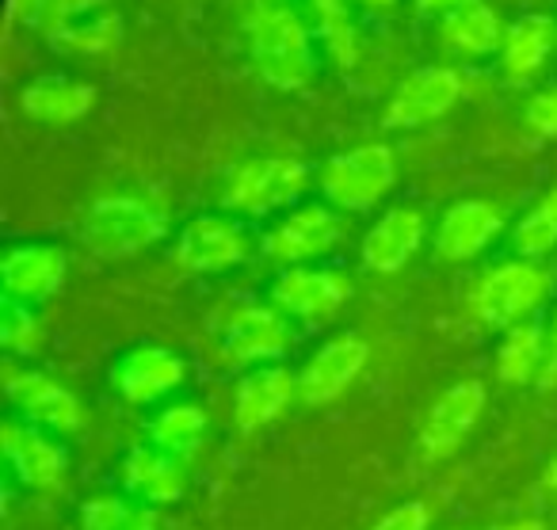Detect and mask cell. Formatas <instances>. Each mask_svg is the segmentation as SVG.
Here are the masks:
<instances>
[{
    "mask_svg": "<svg viewBox=\"0 0 557 530\" xmlns=\"http://www.w3.org/2000/svg\"><path fill=\"white\" fill-rule=\"evenodd\" d=\"M367 359H371V344L359 332H341V336L325 340L298 370V400L310 408L336 400L359 378Z\"/></svg>",
    "mask_w": 557,
    "mask_h": 530,
    "instance_id": "cell-15",
    "label": "cell"
},
{
    "mask_svg": "<svg viewBox=\"0 0 557 530\" xmlns=\"http://www.w3.org/2000/svg\"><path fill=\"white\" fill-rule=\"evenodd\" d=\"M351 279L333 268H283L271 279V306H278L290 321L325 324L348 306Z\"/></svg>",
    "mask_w": 557,
    "mask_h": 530,
    "instance_id": "cell-12",
    "label": "cell"
},
{
    "mask_svg": "<svg viewBox=\"0 0 557 530\" xmlns=\"http://www.w3.org/2000/svg\"><path fill=\"white\" fill-rule=\"evenodd\" d=\"M504 230V218L496 207L478 199H466L447 207V214L435 225V256L447 263H466L481 256Z\"/></svg>",
    "mask_w": 557,
    "mask_h": 530,
    "instance_id": "cell-20",
    "label": "cell"
},
{
    "mask_svg": "<svg viewBox=\"0 0 557 530\" xmlns=\"http://www.w3.org/2000/svg\"><path fill=\"white\" fill-rule=\"evenodd\" d=\"M511 245L523 260H542L557 248V184L519 218L516 233H511Z\"/></svg>",
    "mask_w": 557,
    "mask_h": 530,
    "instance_id": "cell-29",
    "label": "cell"
},
{
    "mask_svg": "<svg viewBox=\"0 0 557 530\" xmlns=\"http://www.w3.org/2000/svg\"><path fill=\"white\" fill-rule=\"evenodd\" d=\"M306 9H310L313 27H318L329 58L341 70H351L359 58V35H356V20L348 12V0H306Z\"/></svg>",
    "mask_w": 557,
    "mask_h": 530,
    "instance_id": "cell-27",
    "label": "cell"
},
{
    "mask_svg": "<svg viewBox=\"0 0 557 530\" xmlns=\"http://www.w3.org/2000/svg\"><path fill=\"white\" fill-rule=\"evenodd\" d=\"M440 35L455 54L485 58V54H500L504 24L488 0H462L450 12H443Z\"/></svg>",
    "mask_w": 557,
    "mask_h": 530,
    "instance_id": "cell-25",
    "label": "cell"
},
{
    "mask_svg": "<svg viewBox=\"0 0 557 530\" xmlns=\"http://www.w3.org/2000/svg\"><path fill=\"white\" fill-rule=\"evenodd\" d=\"M557 382V313L554 321H549V336H546V367H542V378L539 385L542 390H549V385Z\"/></svg>",
    "mask_w": 557,
    "mask_h": 530,
    "instance_id": "cell-33",
    "label": "cell"
},
{
    "mask_svg": "<svg viewBox=\"0 0 557 530\" xmlns=\"http://www.w3.org/2000/svg\"><path fill=\"white\" fill-rule=\"evenodd\" d=\"M81 527L85 530H161L157 507L134 496H96L81 504Z\"/></svg>",
    "mask_w": 557,
    "mask_h": 530,
    "instance_id": "cell-28",
    "label": "cell"
},
{
    "mask_svg": "<svg viewBox=\"0 0 557 530\" xmlns=\"http://www.w3.org/2000/svg\"><path fill=\"white\" fill-rule=\"evenodd\" d=\"M70 275V260L58 245L47 241H24V245H12L0 260V279H4V298L27 301V306H39L50 301L65 286Z\"/></svg>",
    "mask_w": 557,
    "mask_h": 530,
    "instance_id": "cell-17",
    "label": "cell"
},
{
    "mask_svg": "<svg viewBox=\"0 0 557 530\" xmlns=\"http://www.w3.org/2000/svg\"><path fill=\"white\" fill-rule=\"evenodd\" d=\"M248 54L271 88L298 93L313 81V39L287 0H256L245 20Z\"/></svg>",
    "mask_w": 557,
    "mask_h": 530,
    "instance_id": "cell-1",
    "label": "cell"
},
{
    "mask_svg": "<svg viewBox=\"0 0 557 530\" xmlns=\"http://www.w3.org/2000/svg\"><path fill=\"white\" fill-rule=\"evenodd\" d=\"M306 184H310V172L295 157H256L230 176L222 207L240 222L245 218H268L278 214V210H295Z\"/></svg>",
    "mask_w": 557,
    "mask_h": 530,
    "instance_id": "cell-5",
    "label": "cell"
},
{
    "mask_svg": "<svg viewBox=\"0 0 557 530\" xmlns=\"http://www.w3.org/2000/svg\"><path fill=\"white\" fill-rule=\"evenodd\" d=\"M4 393H9L12 416L39 423L54 435L65 439L85 428V405L77 400V393L65 390L58 378L42 374V370L4 362Z\"/></svg>",
    "mask_w": 557,
    "mask_h": 530,
    "instance_id": "cell-10",
    "label": "cell"
},
{
    "mask_svg": "<svg viewBox=\"0 0 557 530\" xmlns=\"http://www.w3.org/2000/svg\"><path fill=\"white\" fill-rule=\"evenodd\" d=\"M424 12H450L455 4H462V0H417Z\"/></svg>",
    "mask_w": 557,
    "mask_h": 530,
    "instance_id": "cell-34",
    "label": "cell"
},
{
    "mask_svg": "<svg viewBox=\"0 0 557 530\" xmlns=\"http://www.w3.org/2000/svg\"><path fill=\"white\" fill-rule=\"evenodd\" d=\"M546 484H549V489H557V458L549 461V469H546Z\"/></svg>",
    "mask_w": 557,
    "mask_h": 530,
    "instance_id": "cell-36",
    "label": "cell"
},
{
    "mask_svg": "<svg viewBox=\"0 0 557 530\" xmlns=\"http://www.w3.org/2000/svg\"><path fill=\"white\" fill-rule=\"evenodd\" d=\"M295 397H298V374H290L283 362L248 367L237 378V390H233V420H237L240 431H260L287 412Z\"/></svg>",
    "mask_w": 557,
    "mask_h": 530,
    "instance_id": "cell-18",
    "label": "cell"
},
{
    "mask_svg": "<svg viewBox=\"0 0 557 530\" xmlns=\"http://www.w3.org/2000/svg\"><path fill=\"white\" fill-rule=\"evenodd\" d=\"M92 103H96V88L77 77H62V73H42V77H35L20 93L24 115L47 126L77 123V119H85L92 111Z\"/></svg>",
    "mask_w": 557,
    "mask_h": 530,
    "instance_id": "cell-22",
    "label": "cell"
},
{
    "mask_svg": "<svg viewBox=\"0 0 557 530\" xmlns=\"http://www.w3.org/2000/svg\"><path fill=\"white\" fill-rule=\"evenodd\" d=\"M108 382L126 405H164L172 400L187 382V362L164 344H134L115 355L108 370Z\"/></svg>",
    "mask_w": 557,
    "mask_h": 530,
    "instance_id": "cell-9",
    "label": "cell"
},
{
    "mask_svg": "<svg viewBox=\"0 0 557 530\" xmlns=\"http://www.w3.org/2000/svg\"><path fill=\"white\" fill-rule=\"evenodd\" d=\"M164 237V214L138 195H108L88 207L81 245L100 260H131Z\"/></svg>",
    "mask_w": 557,
    "mask_h": 530,
    "instance_id": "cell-3",
    "label": "cell"
},
{
    "mask_svg": "<svg viewBox=\"0 0 557 530\" xmlns=\"http://www.w3.org/2000/svg\"><path fill=\"white\" fill-rule=\"evenodd\" d=\"M16 16L73 58H100L123 39V16L111 0H16Z\"/></svg>",
    "mask_w": 557,
    "mask_h": 530,
    "instance_id": "cell-2",
    "label": "cell"
},
{
    "mask_svg": "<svg viewBox=\"0 0 557 530\" xmlns=\"http://www.w3.org/2000/svg\"><path fill=\"white\" fill-rule=\"evenodd\" d=\"M424 233H428V222L420 210H412V207L386 210V214L367 230L363 245H359L363 268L379 271V275H394V271H401L405 263L420 252Z\"/></svg>",
    "mask_w": 557,
    "mask_h": 530,
    "instance_id": "cell-21",
    "label": "cell"
},
{
    "mask_svg": "<svg viewBox=\"0 0 557 530\" xmlns=\"http://www.w3.org/2000/svg\"><path fill=\"white\" fill-rule=\"evenodd\" d=\"M481 408H485V385L481 382H458L428 408L424 423H420V454L428 461H443L470 439L478 428Z\"/></svg>",
    "mask_w": 557,
    "mask_h": 530,
    "instance_id": "cell-16",
    "label": "cell"
},
{
    "mask_svg": "<svg viewBox=\"0 0 557 530\" xmlns=\"http://www.w3.org/2000/svg\"><path fill=\"white\" fill-rule=\"evenodd\" d=\"M0 340L4 347L16 355L32 352L39 344V317H35V306L27 301H16V298H4V309H0Z\"/></svg>",
    "mask_w": 557,
    "mask_h": 530,
    "instance_id": "cell-30",
    "label": "cell"
},
{
    "mask_svg": "<svg viewBox=\"0 0 557 530\" xmlns=\"http://www.w3.org/2000/svg\"><path fill=\"white\" fill-rule=\"evenodd\" d=\"M546 336L549 329L539 317L504 329V340L496 347V378L504 385H527L534 378H542V367H546Z\"/></svg>",
    "mask_w": 557,
    "mask_h": 530,
    "instance_id": "cell-26",
    "label": "cell"
},
{
    "mask_svg": "<svg viewBox=\"0 0 557 530\" xmlns=\"http://www.w3.org/2000/svg\"><path fill=\"white\" fill-rule=\"evenodd\" d=\"M557 47V27L549 16H519L504 32L500 42V70L511 85H527L542 73L549 50Z\"/></svg>",
    "mask_w": 557,
    "mask_h": 530,
    "instance_id": "cell-24",
    "label": "cell"
},
{
    "mask_svg": "<svg viewBox=\"0 0 557 530\" xmlns=\"http://www.w3.org/2000/svg\"><path fill=\"white\" fill-rule=\"evenodd\" d=\"M0 446H4V461H9L12 477L32 492H62L70 481V451H65L62 435L39 428L20 416H4L0 423Z\"/></svg>",
    "mask_w": 557,
    "mask_h": 530,
    "instance_id": "cell-8",
    "label": "cell"
},
{
    "mask_svg": "<svg viewBox=\"0 0 557 530\" xmlns=\"http://www.w3.org/2000/svg\"><path fill=\"white\" fill-rule=\"evenodd\" d=\"M207 412L195 400H164V405H157V412H149L141 435L157 451L172 454L180 461H191L207 443Z\"/></svg>",
    "mask_w": 557,
    "mask_h": 530,
    "instance_id": "cell-23",
    "label": "cell"
},
{
    "mask_svg": "<svg viewBox=\"0 0 557 530\" xmlns=\"http://www.w3.org/2000/svg\"><path fill=\"white\" fill-rule=\"evenodd\" d=\"M119 481H123L126 496L149 507H169L180 504L187 492V461L172 458L149 443H138L119 461Z\"/></svg>",
    "mask_w": 557,
    "mask_h": 530,
    "instance_id": "cell-19",
    "label": "cell"
},
{
    "mask_svg": "<svg viewBox=\"0 0 557 530\" xmlns=\"http://www.w3.org/2000/svg\"><path fill=\"white\" fill-rule=\"evenodd\" d=\"M458 96H462V81H458L455 70H447V65H424V70H412L397 85V93L386 103L382 123L389 131H417V126H428L447 115L458 103Z\"/></svg>",
    "mask_w": 557,
    "mask_h": 530,
    "instance_id": "cell-14",
    "label": "cell"
},
{
    "mask_svg": "<svg viewBox=\"0 0 557 530\" xmlns=\"http://www.w3.org/2000/svg\"><path fill=\"white\" fill-rule=\"evenodd\" d=\"M488 530H546L539 519H519V522H500V527H488Z\"/></svg>",
    "mask_w": 557,
    "mask_h": 530,
    "instance_id": "cell-35",
    "label": "cell"
},
{
    "mask_svg": "<svg viewBox=\"0 0 557 530\" xmlns=\"http://www.w3.org/2000/svg\"><path fill=\"white\" fill-rule=\"evenodd\" d=\"M527 126L534 134H542V138H557V85L531 96V103H527Z\"/></svg>",
    "mask_w": 557,
    "mask_h": 530,
    "instance_id": "cell-31",
    "label": "cell"
},
{
    "mask_svg": "<svg viewBox=\"0 0 557 530\" xmlns=\"http://www.w3.org/2000/svg\"><path fill=\"white\" fill-rule=\"evenodd\" d=\"M344 237H348V225H344L341 210L329 202H302L263 233L260 252L283 268H306V263L336 252Z\"/></svg>",
    "mask_w": 557,
    "mask_h": 530,
    "instance_id": "cell-7",
    "label": "cell"
},
{
    "mask_svg": "<svg viewBox=\"0 0 557 530\" xmlns=\"http://www.w3.org/2000/svg\"><path fill=\"white\" fill-rule=\"evenodd\" d=\"M290 347H295V329L278 306H245L222 329V355L245 370L278 362Z\"/></svg>",
    "mask_w": 557,
    "mask_h": 530,
    "instance_id": "cell-13",
    "label": "cell"
},
{
    "mask_svg": "<svg viewBox=\"0 0 557 530\" xmlns=\"http://www.w3.org/2000/svg\"><path fill=\"white\" fill-rule=\"evenodd\" d=\"M252 233L240 218L230 214H199L180 230L176 263L191 275H222L252 260Z\"/></svg>",
    "mask_w": 557,
    "mask_h": 530,
    "instance_id": "cell-11",
    "label": "cell"
},
{
    "mask_svg": "<svg viewBox=\"0 0 557 530\" xmlns=\"http://www.w3.org/2000/svg\"><path fill=\"white\" fill-rule=\"evenodd\" d=\"M397 164L394 149L371 141V146H356L333 153L321 164V195H325L329 207H336L341 214H363V210L379 207L382 195L394 187Z\"/></svg>",
    "mask_w": 557,
    "mask_h": 530,
    "instance_id": "cell-4",
    "label": "cell"
},
{
    "mask_svg": "<svg viewBox=\"0 0 557 530\" xmlns=\"http://www.w3.org/2000/svg\"><path fill=\"white\" fill-rule=\"evenodd\" d=\"M367 9H389V4H394V0H363Z\"/></svg>",
    "mask_w": 557,
    "mask_h": 530,
    "instance_id": "cell-37",
    "label": "cell"
},
{
    "mask_svg": "<svg viewBox=\"0 0 557 530\" xmlns=\"http://www.w3.org/2000/svg\"><path fill=\"white\" fill-rule=\"evenodd\" d=\"M432 515L420 500H409V504H397L394 511H386L371 530H428Z\"/></svg>",
    "mask_w": 557,
    "mask_h": 530,
    "instance_id": "cell-32",
    "label": "cell"
},
{
    "mask_svg": "<svg viewBox=\"0 0 557 530\" xmlns=\"http://www.w3.org/2000/svg\"><path fill=\"white\" fill-rule=\"evenodd\" d=\"M549 294H554V275L542 268V260H511L481 279L473 306L488 329H511L534 321Z\"/></svg>",
    "mask_w": 557,
    "mask_h": 530,
    "instance_id": "cell-6",
    "label": "cell"
}]
</instances>
